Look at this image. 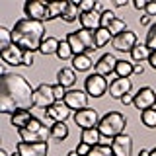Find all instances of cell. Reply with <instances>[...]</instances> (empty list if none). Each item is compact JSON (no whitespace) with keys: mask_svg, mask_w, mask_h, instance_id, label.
Segmentation results:
<instances>
[{"mask_svg":"<svg viewBox=\"0 0 156 156\" xmlns=\"http://www.w3.org/2000/svg\"><path fill=\"white\" fill-rule=\"evenodd\" d=\"M65 10H66V2H62V0H53V2H47V22L57 20V18H62Z\"/></svg>","mask_w":156,"mask_h":156,"instance_id":"22","label":"cell"},{"mask_svg":"<svg viewBox=\"0 0 156 156\" xmlns=\"http://www.w3.org/2000/svg\"><path fill=\"white\" fill-rule=\"evenodd\" d=\"M10 156H22V154H20V152H18V150H16V152H14V154H10Z\"/></svg>","mask_w":156,"mask_h":156,"instance_id":"54","label":"cell"},{"mask_svg":"<svg viewBox=\"0 0 156 156\" xmlns=\"http://www.w3.org/2000/svg\"><path fill=\"white\" fill-rule=\"evenodd\" d=\"M55 92H53L51 84H39L35 88V94H33V105L41 107V109H47L55 104Z\"/></svg>","mask_w":156,"mask_h":156,"instance_id":"7","label":"cell"},{"mask_svg":"<svg viewBox=\"0 0 156 156\" xmlns=\"http://www.w3.org/2000/svg\"><path fill=\"white\" fill-rule=\"evenodd\" d=\"M146 4H148L146 0H135V2H133V6H135V8L140 12V10H146Z\"/></svg>","mask_w":156,"mask_h":156,"instance_id":"46","label":"cell"},{"mask_svg":"<svg viewBox=\"0 0 156 156\" xmlns=\"http://www.w3.org/2000/svg\"><path fill=\"white\" fill-rule=\"evenodd\" d=\"M80 140H82V143H86V144H90V146L100 144V143H101V133H100V129H98V127H94V129H84V131L80 133Z\"/></svg>","mask_w":156,"mask_h":156,"instance_id":"25","label":"cell"},{"mask_svg":"<svg viewBox=\"0 0 156 156\" xmlns=\"http://www.w3.org/2000/svg\"><path fill=\"white\" fill-rule=\"evenodd\" d=\"M119 58H115L113 53H105L98 58V62L94 65V72L100 76H109L111 72H115V65Z\"/></svg>","mask_w":156,"mask_h":156,"instance_id":"17","label":"cell"},{"mask_svg":"<svg viewBox=\"0 0 156 156\" xmlns=\"http://www.w3.org/2000/svg\"><path fill=\"white\" fill-rule=\"evenodd\" d=\"M88 98H90V96L86 94V90H68L62 101H65V104L76 113V111L86 109V107H88Z\"/></svg>","mask_w":156,"mask_h":156,"instance_id":"13","label":"cell"},{"mask_svg":"<svg viewBox=\"0 0 156 156\" xmlns=\"http://www.w3.org/2000/svg\"><path fill=\"white\" fill-rule=\"evenodd\" d=\"M74 82H76V70H74V68L62 66L61 70L57 72V84H61L65 88H72Z\"/></svg>","mask_w":156,"mask_h":156,"instance_id":"20","label":"cell"},{"mask_svg":"<svg viewBox=\"0 0 156 156\" xmlns=\"http://www.w3.org/2000/svg\"><path fill=\"white\" fill-rule=\"evenodd\" d=\"M148 65H150V66H152L154 70H156V51L150 53V57H148Z\"/></svg>","mask_w":156,"mask_h":156,"instance_id":"47","label":"cell"},{"mask_svg":"<svg viewBox=\"0 0 156 156\" xmlns=\"http://www.w3.org/2000/svg\"><path fill=\"white\" fill-rule=\"evenodd\" d=\"M146 47L150 49V51H156V22L152 26L148 27V31H146Z\"/></svg>","mask_w":156,"mask_h":156,"instance_id":"36","label":"cell"},{"mask_svg":"<svg viewBox=\"0 0 156 156\" xmlns=\"http://www.w3.org/2000/svg\"><path fill=\"white\" fill-rule=\"evenodd\" d=\"M152 20H154V18H150V16H146V14H143V16L139 18V23H140V26H148V27H150V26H152Z\"/></svg>","mask_w":156,"mask_h":156,"instance_id":"43","label":"cell"},{"mask_svg":"<svg viewBox=\"0 0 156 156\" xmlns=\"http://www.w3.org/2000/svg\"><path fill=\"white\" fill-rule=\"evenodd\" d=\"M33 94L35 90L26 76L8 72L0 80V111L12 115L20 109H29L33 105Z\"/></svg>","mask_w":156,"mask_h":156,"instance_id":"1","label":"cell"},{"mask_svg":"<svg viewBox=\"0 0 156 156\" xmlns=\"http://www.w3.org/2000/svg\"><path fill=\"white\" fill-rule=\"evenodd\" d=\"M136 43H139L136 33L131 31V29H125L123 33H119V35L113 37L111 45H113V49H115V51H119V53H131Z\"/></svg>","mask_w":156,"mask_h":156,"instance_id":"8","label":"cell"},{"mask_svg":"<svg viewBox=\"0 0 156 156\" xmlns=\"http://www.w3.org/2000/svg\"><path fill=\"white\" fill-rule=\"evenodd\" d=\"M12 43H14V39H12V29L0 26V51L8 49L10 45H12Z\"/></svg>","mask_w":156,"mask_h":156,"instance_id":"33","label":"cell"},{"mask_svg":"<svg viewBox=\"0 0 156 156\" xmlns=\"http://www.w3.org/2000/svg\"><path fill=\"white\" fill-rule=\"evenodd\" d=\"M16 150L22 156H49V143H23V140H20Z\"/></svg>","mask_w":156,"mask_h":156,"instance_id":"15","label":"cell"},{"mask_svg":"<svg viewBox=\"0 0 156 156\" xmlns=\"http://www.w3.org/2000/svg\"><path fill=\"white\" fill-rule=\"evenodd\" d=\"M88 156H113V150H111L109 144H96V146H92Z\"/></svg>","mask_w":156,"mask_h":156,"instance_id":"35","label":"cell"},{"mask_svg":"<svg viewBox=\"0 0 156 156\" xmlns=\"http://www.w3.org/2000/svg\"><path fill=\"white\" fill-rule=\"evenodd\" d=\"M72 115V109L65 101H55L51 107L45 109V119L53 121V123H66V119Z\"/></svg>","mask_w":156,"mask_h":156,"instance_id":"9","label":"cell"},{"mask_svg":"<svg viewBox=\"0 0 156 156\" xmlns=\"http://www.w3.org/2000/svg\"><path fill=\"white\" fill-rule=\"evenodd\" d=\"M144 14H146V16H150V18H156V0H150V2L146 4Z\"/></svg>","mask_w":156,"mask_h":156,"instance_id":"42","label":"cell"},{"mask_svg":"<svg viewBox=\"0 0 156 156\" xmlns=\"http://www.w3.org/2000/svg\"><path fill=\"white\" fill-rule=\"evenodd\" d=\"M31 119H33V115H31L29 109H20L16 113H12V127L20 131V129H23Z\"/></svg>","mask_w":156,"mask_h":156,"instance_id":"23","label":"cell"},{"mask_svg":"<svg viewBox=\"0 0 156 156\" xmlns=\"http://www.w3.org/2000/svg\"><path fill=\"white\" fill-rule=\"evenodd\" d=\"M94 41H96V49H101V47H105L109 41H113V35L109 33V29L100 27V29L94 31Z\"/></svg>","mask_w":156,"mask_h":156,"instance_id":"29","label":"cell"},{"mask_svg":"<svg viewBox=\"0 0 156 156\" xmlns=\"http://www.w3.org/2000/svg\"><path fill=\"white\" fill-rule=\"evenodd\" d=\"M23 14L29 20L45 22L47 20V2H43V0H27L23 4Z\"/></svg>","mask_w":156,"mask_h":156,"instance_id":"12","label":"cell"},{"mask_svg":"<svg viewBox=\"0 0 156 156\" xmlns=\"http://www.w3.org/2000/svg\"><path fill=\"white\" fill-rule=\"evenodd\" d=\"M72 117H74V123L80 127L82 131L84 129H94V127H98V123H100V117H98V111L94 109V107L80 109V111H76Z\"/></svg>","mask_w":156,"mask_h":156,"instance_id":"10","label":"cell"},{"mask_svg":"<svg viewBox=\"0 0 156 156\" xmlns=\"http://www.w3.org/2000/svg\"><path fill=\"white\" fill-rule=\"evenodd\" d=\"M53 92H55V100H57V101H62L68 90H66L65 86H61V84H55V86H53Z\"/></svg>","mask_w":156,"mask_h":156,"instance_id":"39","label":"cell"},{"mask_svg":"<svg viewBox=\"0 0 156 156\" xmlns=\"http://www.w3.org/2000/svg\"><path fill=\"white\" fill-rule=\"evenodd\" d=\"M115 74H117V78H131L135 74V72H133V61L119 58L117 65H115Z\"/></svg>","mask_w":156,"mask_h":156,"instance_id":"28","label":"cell"},{"mask_svg":"<svg viewBox=\"0 0 156 156\" xmlns=\"http://www.w3.org/2000/svg\"><path fill=\"white\" fill-rule=\"evenodd\" d=\"M76 152L78 154H80V156H88V154H90V150H92V146L90 144H86V143H82V140H80V143H78L76 144Z\"/></svg>","mask_w":156,"mask_h":156,"instance_id":"41","label":"cell"},{"mask_svg":"<svg viewBox=\"0 0 156 156\" xmlns=\"http://www.w3.org/2000/svg\"><path fill=\"white\" fill-rule=\"evenodd\" d=\"M80 8H78V2H66V10L65 14H62V20H65L66 23H72L76 22V20H80Z\"/></svg>","mask_w":156,"mask_h":156,"instance_id":"30","label":"cell"},{"mask_svg":"<svg viewBox=\"0 0 156 156\" xmlns=\"http://www.w3.org/2000/svg\"><path fill=\"white\" fill-rule=\"evenodd\" d=\"M107 29H109V33H111V35L115 37V35H119V33H123L125 29H129V27H127V22H125V20H121V18H115L113 22L109 23V27H107Z\"/></svg>","mask_w":156,"mask_h":156,"instance_id":"34","label":"cell"},{"mask_svg":"<svg viewBox=\"0 0 156 156\" xmlns=\"http://www.w3.org/2000/svg\"><path fill=\"white\" fill-rule=\"evenodd\" d=\"M78 8H80L82 14L94 12V10H96V2H94V0H82V2H78Z\"/></svg>","mask_w":156,"mask_h":156,"instance_id":"38","label":"cell"},{"mask_svg":"<svg viewBox=\"0 0 156 156\" xmlns=\"http://www.w3.org/2000/svg\"><path fill=\"white\" fill-rule=\"evenodd\" d=\"M127 127V117L119 111H109L100 119L98 123V129H100L101 136H107V139H115V136L123 135Z\"/></svg>","mask_w":156,"mask_h":156,"instance_id":"3","label":"cell"},{"mask_svg":"<svg viewBox=\"0 0 156 156\" xmlns=\"http://www.w3.org/2000/svg\"><path fill=\"white\" fill-rule=\"evenodd\" d=\"M65 39L68 41V45L72 47V53H74V55H84V53L96 49L94 31H88V29H82V27L76 29V31H70Z\"/></svg>","mask_w":156,"mask_h":156,"instance_id":"5","label":"cell"},{"mask_svg":"<svg viewBox=\"0 0 156 156\" xmlns=\"http://www.w3.org/2000/svg\"><path fill=\"white\" fill-rule=\"evenodd\" d=\"M80 27L88 29V31H96V29L101 27V14L100 12H86L80 14Z\"/></svg>","mask_w":156,"mask_h":156,"instance_id":"19","label":"cell"},{"mask_svg":"<svg viewBox=\"0 0 156 156\" xmlns=\"http://www.w3.org/2000/svg\"><path fill=\"white\" fill-rule=\"evenodd\" d=\"M133 72H135V74H143V72H144V65H143V62H133Z\"/></svg>","mask_w":156,"mask_h":156,"instance_id":"45","label":"cell"},{"mask_svg":"<svg viewBox=\"0 0 156 156\" xmlns=\"http://www.w3.org/2000/svg\"><path fill=\"white\" fill-rule=\"evenodd\" d=\"M150 156H156V146H154L152 150H150Z\"/></svg>","mask_w":156,"mask_h":156,"instance_id":"53","label":"cell"},{"mask_svg":"<svg viewBox=\"0 0 156 156\" xmlns=\"http://www.w3.org/2000/svg\"><path fill=\"white\" fill-rule=\"evenodd\" d=\"M70 131H68L66 123H53L51 125V140H57V143H62V140L68 139Z\"/></svg>","mask_w":156,"mask_h":156,"instance_id":"26","label":"cell"},{"mask_svg":"<svg viewBox=\"0 0 156 156\" xmlns=\"http://www.w3.org/2000/svg\"><path fill=\"white\" fill-rule=\"evenodd\" d=\"M150 53L152 51L146 47V43H136L133 47V51H131V61L133 62H144V61H148Z\"/></svg>","mask_w":156,"mask_h":156,"instance_id":"24","label":"cell"},{"mask_svg":"<svg viewBox=\"0 0 156 156\" xmlns=\"http://www.w3.org/2000/svg\"><path fill=\"white\" fill-rule=\"evenodd\" d=\"M139 111L144 109H152L156 105V92L150 86H143L139 92L135 94V104H133Z\"/></svg>","mask_w":156,"mask_h":156,"instance_id":"11","label":"cell"},{"mask_svg":"<svg viewBox=\"0 0 156 156\" xmlns=\"http://www.w3.org/2000/svg\"><path fill=\"white\" fill-rule=\"evenodd\" d=\"M131 90H133V80L131 78H113L109 82V96L113 100L121 101V98L131 94Z\"/></svg>","mask_w":156,"mask_h":156,"instance_id":"16","label":"cell"},{"mask_svg":"<svg viewBox=\"0 0 156 156\" xmlns=\"http://www.w3.org/2000/svg\"><path fill=\"white\" fill-rule=\"evenodd\" d=\"M57 57L61 58V61H68V58L72 61L74 53H72V47L68 45L66 39H62V41H61V45H58V51H57Z\"/></svg>","mask_w":156,"mask_h":156,"instance_id":"32","label":"cell"},{"mask_svg":"<svg viewBox=\"0 0 156 156\" xmlns=\"http://www.w3.org/2000/svg\"><path fill=\"white\" fill-rule=\"evenodd\" d=\"M0 156H10V154L6 152V150H0Z\"/></svg>","mask_w":156,"mask_h":156,"instance_id":"52","label":"cell"},{"mask_svg":"<svg viewBox=\"0 0 156 156\" xmlns=\"http://www.w3.org/2000/svg\"><path fill=\"white\" fill-rule=\"evenodd\" d=\"M117 16H115V12L113 10H104V12H101V27H109V23L113 22Z\"/></svg>","mask_w":156,"mask_h":156,"instance_id":"37","label":"cell"},{"mask_svg":"<svg viewBox=\"0 0 156 156\" xmlns=\"http://www.w3.org/2000/svg\"><path fill=\"white\" fill-rule=\"evenodd\" d=\"M58 45H61V41H58L57 37H45L41 43V47H39V53L41 55H57L58 51Z\"/></svg>","mask_w":156,"mask_h":156,"instance_id":"27","label":"cell"},{"mask_svg":"<svg viewBox=\"0 0 156 156\" xmlns=\"http://www.w3.org/2000/svg\"><path fill=\"white\" fill-rule=\"evenodd\" d=\"M96 12H104V6H101V2H96Z\"/></svg>","mask_w":156,"mask_h":156,"instance_id":"50","label":"cell"},{"mask_svg":"<svg viewBox=\"0 0 156 156\" xmlns=\"http://www.w3.org/2000/svg\"><path fill=\"white\" fill-rule=\"evenodd\" d=\"M96 62L92 61V57L84 53V55H74L72 57V68H74L76 72H88L92 66H94Z\"/></svg>","mask_w":156,"mask_h":156,"instance_id":"21","label":"cell"},{"mask_svg":"<svg viewBox=\"0 0 156 156\" xmlns=\"http://www.w3.org/2000/svg\"><path fill=\"white\" fill-rule=\"evenodd\" d=\"M140 121H143L144 127H148V129H156V109H144L140 111Z\"/></svg>","mask_w":156,"mask_h":156,"instance_id":"31","label":"cell"},{"mask_svg":"<svg viewBox=\"0 0 156 156\" xmlns=\"http://www.w3.org/2000/svg\"><path fill=\"white\" fill-rule=\"evenodd\" d=\"M33 65H35V57H33V51H23L22 66H33Z\"/></svg>","mask_w":156,"mask_h":156,"instance_id":"40","label":"cell"},{"mask_svg":"<svg viewBox=\"0 0 156 156\" xmlns=\"http://www.w3.org/2000/svg\"><path fill=\"white\" fill-rule=\"evenodd\" d=\"M129 4V0H115V8H125Z\"/></svg>","mask_w":156,"mask_h":156,"instance_id":"48","label":"cell"},{"mask_svg":"<svg viewBox=\"0 0 156 156\" xmlns=\"http://www.w3.org/2000/svg\"><path fill=\"white\" fill-rule=\"evenodd\" d=\"M121 104L123 105H131V104H135V94H127L121 98Z\"/></svg>","mask_w":156,"mask_h":156,"instance_id":"44","label":"cell"},{"mask_svg":"<svg viewBox=\"0 0 156 156\" xmlns=\"http://www.w3.org/2000/svg\"><path fill=\"white\" fill-rule=\"evenodd\" d=\"M111 150H113V156H131L133 154V136L123 133L111 139Z\"/></svg>","mask_w":156,"mask_h":156,"instance_id":"14","label":"cell"},{"mask_svg":"<svg viewBox=\"0 0 156 156\" xmlns=\"http://www.w3.org/2000/svg\"><path fill=\"white\" fill-rule=\"evenodd\" d=\"M84 90H86V94L90 96V98H101L107 90H109V82H107L105 76H100V74H96V72H94V74L86 76Z\"/></svg>","mask_w":156,"mask_h":156,"instance_id":"6","label":"cell"},{"mask_svg":"<svg viewBox=\"0 0 156 156\" xmlns=\"http://www.w3.org/2000/svg\"><path fill=\"white\" fill-rule=\"evenodd\" d=\"M136 156H150V150H139V154H136Z\"/></svg>","mask_w":156,"mask_h":156,"instance_id":"49","label":"cell"},{"mask_svg":"<svg viewBox=\"0 0 156 156\" xmlns=\"http://www.w3.org/2000/svg\"><path fill=\"white\" fill-rule=\"evenodd\" d=\"M0 57H2V62H6V65L22 66V61H23V49L18 47L16 43H12L8 49L0 51Z\"/></svg>","mask_w":156,"mask_h":156,"instance_id":"18","label":"cell"},{"mask_svg":"<svg viewBox=\"0 0 156 156\" xmlns=\"http://www.w3.org/2000/svg\"><path fill=\"white\" fill-rule=\"evenodd\" d=\"M66 156H80V154H78L76 150H70V152H66Z\"/></svg>","mask_w":156,"mask_h":156,"instance_id":"51","label":"cell"},{"mask_svg":"<svg viewBox=\"0 0 156 156\" xmlns=\"http://www.w3.org/2000/svg\"><path fill=\"white\" fill-rule=\"evenodd\" d=\"M12 39L23 51H39L45 39V23L29 18H22L12 27Z\"/></svg>","mask_w":156,"mask_h":156,"instance_id":"2","label":"cell"},{"mask_svg":"<svg viewBox=\"0 0 156 156\" xmlns=\"http://www.w3.org/2000/svg\"><path fill=\"white\" fill-rule=\"evenodd\" d=\"M18 135L20 140H23V143H47L51 139V127L43 125L41 119L33 117L23 129L18 131Z\"/></svg>","mask_w":156,"mask_h":156,"instance_id":"4","label":"cell"}]
</instances>
